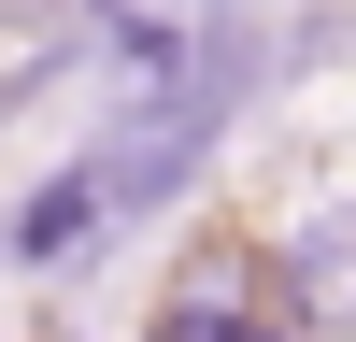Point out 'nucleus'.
I'll return each instance as SVG.
<instances>
[{
  "instance_id": "1",
  "label": "nucleus",
  "mask_w": 356,
  "mask_h": 342,
  "mask_svg": "<svg viewBox=\"0 0 356 342\" xmlns=\"http://www.w3.org/2000/svg\"><path fill=\"white\" fill-rule=\"evenodd\" d=\"M285 300H300L314 342H356V200H342V214H314L300 243H285Z\"/></svg>"
},
{
  "instance_id": "2",
  "label": "nucleus",
  "mask_w": 356,
  "mask_h": 342,
  "mask_svg": "<svg viewBox=\"0 0 356 342\" xmlns=\"http://www.w3.org/2000/svg\"><path fill=\"white\" fill-rule=\"evenodd\" d=\"M157 342H285L257 300H228V285H186V300L157 314Z\"/></svg>"
}]
</instances>
